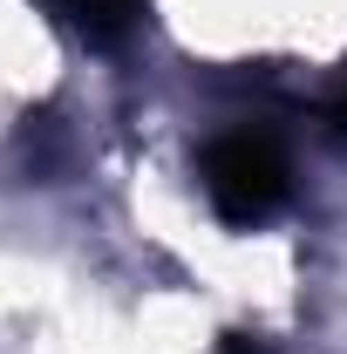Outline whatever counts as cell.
Listing matches in <instances>:
<instances>
[{"mask_svg": "<svg viewBox=\"0 0 347 354\" xmlns=\"http://www.w3.org/2000/svg\"><path fill=\"white\" fill-rule=\"evenodd\" d=\"M205 198L225 225H259L286 205V157L265 130H225L205 143Z\"/></svg>", "mask_w": 347, "mask_h": 354, "instance_id": "6da1fadb", "label": "cell"}, {"mask_svg": "<svg viewBox=\"0 0 347 354\" xmlns=\"http://www.w3.org/2000/svg\"><path fill=\"white\" fill-rule=\"evenodd\" d=\"M82 41H95V48H109V41H123L136 28V14H143V0H48Z\"/></svg>", "mask_w": 347, "mask_h": 354, "instance_id": "7a4b0ae2", "label": "cell"}]
</instances>
